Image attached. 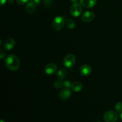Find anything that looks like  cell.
<instances>
[{
    "label": "cell",
    "mask_w": 122,
    "mask_h": 122,
    "mask_svg": "<svg viewBox=\"0 0 122 122\" xmlns=\"http://www.w3.org/2000/svg\"><path fill=\"white\" fill-rule=\"evenodd\" d=\"M5 64L10 70L15 71L20 67V61L16 56L10 54L6 57L5 60Z\"/></svg>",
    "instance_id": "6da1fadb"
},
{
    "label": "cell",
    "mask_w": 122,
    "mask_h": 122,
    "mask_svg": "<svg viewBox=\"0 0 122 122\" xmlns=\"http://www.w3.org/2000/svg\"><path fill=\"white\" fill-rule=\"evenodd\" d=\"M65 23L66 20L64 17L62 15H58L56 16L52 20V26L54 29L59 31L63 28Z\"/></svg>",
    "instance_id": "7a4b0ae2"
},
{
    "label": "cell",
    "mask_w": 122,
    "mask_h": 122,
    "mask_svg": "<svg viewBox=\"0 0 122 122\" xmlns=\"http://www.w3.org/2000/svg\"><path fill=\"white\" fill-rule=\"evenodd\" d=\"M76 63V57L73 54H69L64 57L63 60V64L66 67L71 69Z\"/></svg>",
    "instance_id": "3957f363"
},
{
    "label": "cell",
    "mask_w": 122,
    "mask_h": 122,
    "mask_svg": "<svg viewBox=\"0 0 122 122\" xmlns=\"http://www.w3.org/2000/svg\"><path fill=\"white\" fill-rule=\"evenodd\" d=\"M103 119L105 122H116L118 119V114L114 111H108L104 114Z\"/></svg>",
    "instance_id": "277c9868"
},
{
    "label": "cell",
    "mask_w": 122,
    "mask_h": 122,
    "mask_svg": "<svg viewBox=\"0 0 122 122\" xmlns=\"http://www.w3.org/2000/svg\"><path fill=\"white\" fill-rule=\"evenodd\" d=\"M82 11V5L77 2L73 3L70 7V14L73 17H77L81 14Z\"/></svg>",
    "instance_id": "5b68a950"
},
{
    "label": "cell",
    "mask_w": 122,
    "mask_h": 122,
    "mask_svg": "<svg viewBox=\"0 0 122 122\" xmlns=\"http://www.w3.org/2000/svg\"><path fill=\"white\" fill-rule=\"evenodd\" d=\"M95 18V14L93 12L87 11H85L81 16V20L85 23H89L92 21Z\"/></svg>",
    "instance_id": "8992f818"
},
{
    "label": "cell",
    "mask_w": 122,
    "mask_h": 122,
    "mask_svg": "<svg viewBox=\"0 0 122 122\" xmlns=\"http://www.w3.org/2000/svg\"><path fill=\"white\" fill-rule=\"evenodd\" d=\"M57 67L54 63H48L45 67V71L47 75H52L56 73Z\"/></svg>",
    "instance_id": "52a82bcc"
},
{
    "label": "cell",
    "mask_w": 122,
    "mask_h": 122,
    "mask_svg": "<svg viewBox=\"0 0 122 122\" xmlns=\"http://www.w3.org/2000/svg\"><path fill=\"white\" fill-rule=\"evenodd\" d=\"M71 91L69 88H64L59 93V97L62 100H67L71 97Z\"/></svg>",
    "instance_id": "ba28073f"
},
{
    "label": "cell",
    "mask_w": 122,
    "mask_h": 122,
    "mask_svg": "<svg viewBox=\"0 0 122 122\" xmlns=\"http://www.w3.org/2000/svg\"><path fill=\"white\" fill-rule=\"evenodd\" d=\"M79 72L83 76H89L92 72V68L88 64H84L80 67Z\"/></svg>",
    "instance_id": "9c48e42d"
},
{
    "label": "cell",
    "mask_w": 122,
    "mask_h": 122,
    "mask_svg": "<svg viewBox=\"0 0 122 122\" xmlns=\"http://www.w3.org/2000/svg\"><path fill=\"white\" fill-rule=\"evenodd\" d=\"M15 46V41L12 38H8L4 42V47L7 50H11Z\"/></svg>",
    "instance_id": "30bf717a"
},
{
    "label": "cell",
    "mask_w": 122,
    "mask_h": 122,
    "mask_svg": "<svg viewBox=\"0 0 122 122\" xmlns=\"http://www.w3.org/2000/svg\"><path fill=\"white\" fill-rule=\"evenodd\" d=\"M97 0H80V4L86 8H92L96 5Z\"/></svg>",
    "instance_id": "8fae6325"
},
{
    "label": "cell",
    "mask_w": 122,
    "mask_h": 122,
    "mask_svg": "<svg viewBox=\"0 0 122 122\" xmlns=\"http://www.w3.org/2000/svg\"><path fill=\"white\" fill-rule=\"evenodd\" d=\"M36 7L37 6L35 5L33 2L29 1V2H27V5L26 6V10L29 14H33L35 11Z\"/></svg>",
    "instance_id": "7c38bea8"
},
{
    "label": "cell",
    "mask_w": 122,
    "mask_h": 122,
    "mask_svg": "<svg viewBox=\"0 0 122 122\" xmlns=\"http://www.w3.org/2000/svg\"><path fill=\"white\" fill-rule=\"evenodd\" d=\"M70 88L71 89V90L75 92H79L82 89L83 86H82V84L81 82H75L71 83Z\"/></svg>",
    "instance_id": "4fadbf2b"
},
{
    "label": "cell",
    "mask_w": 122,
    "mask_h": 122,
    "mask_svg": "<svg viewBox=\"0 0 122 122\" xmlns=\"http://www.w3.org/2000/svg\"><path fill=\"white\" fill-rule=\"evenodd\" d=\"M68 73L67 70L66 69H61L57 72V75H58V77L60 79L63 80L64 77H66Z\"/></svg>",
    "instance_id": "5bb4252c"
},
{
    "label": "cell",
    "mask_w": 122,
    "mask_h": 122,
    "mask_svg": "<svg viewBox=\"0 0 122 122\" xmlns=\"http://www.w3.org/2000/svg\"><path fill=\"white\" fill-rule=\"evenodd\" d=\"M66 25L67 27L70 29H73L75 27V22L73 20L71 19H68L66 21Z\"/></svg>",
    "instance_id": "9a60e30c"
},
{
    "label": "cell",
    "mask_w": 122,
    "mask_h": 122,
    "mask_svg": "<svg viewBox=\"0 0 122 122\" xmlns=\"http://www.w3.org/2000/svg\"><path fill=\"white\" fill-rule=\"evenodd\" d=\"M64 86V82L63 80L59 79L56 81V82L54 83V86L56 88H61L62 86Z\"/></svg>",
    "instance_id": "2e32d148"
},
{
    "label": "cell",
    "mask_w": 122,
    "mask_h": 122,
    "mask_svg": "<svg viewBox=\"0 0 122 122\" xmlns=\"http://www.w3.org/2000/svg\"><path fill=\"white\" fill-rule=\"evenodd\" d=\"M115 110L117 113H122V102H118L115 105Z\"/></svg>",
    "instance_id": "e0dca14e"
},
{
    "label": "cell",
    "mask_w": 122,
    "mask_h": 122,
    "mask_svg": "<svg viewBox=\"0 0 122 122\" xmlns=\"http://www.w3.org/2000/svg\"><path fill=\"white\" fill-rule=\"evenodd\" d=\"M43 2L46 7H50L53 4V0H43Z\"/></svg>",
    "instance_id": "ac0fdd59"
},
{
    "label": "cell",
    "mask_w": 122,
    "mask_h": 122,
    "mask_svg": "<svg viewBox=\"0 0 122 122\" xmlns=\"http://www.w3.org/2000/svg\"><path fill=\"white\" fill-rule=\"evenodd\" d=\"M71 82H70L69 81H64V86H64L65 88H69L71 87Z\"/></svg>",
    "instance_id": "d6986e66"
},
{
    "label": "cell",
    "mask_w": 122,
    "mask_h": 122,
    "mask_svg": "<svg viewBox=\"0 0 122 122\" xmlns=\"http://www.w3.org/2000/svg\"><path fill=\"white\" fill-rule=\"evenodd\" d=\"M29 0H15L20 5H23L25 4H26L27 2H28Z\"/></svg>",
    "instance_id": "ffe728a7"
},
{
    "label": "cell",
    "mask_w": 122,
    "mask_h": 122,
    "mask_svg": "<svg viewBox=\"0 0 122 122\" xmlns=\"http://www.w3.org/2000/svg\"><path fill=\"white\" fill-rule=\"evenodd\" d=\"M5 56V52L2 49H1L0 50V58H1V59H3Z\"/></svg>",
    "instance_id": "44dd1931"
},
{
    "label": "cell",
    "mask_w": 122,
    "mask_h": 122,
    "mask_svg": "<svg viewBox=\"0 0 122 122\" xmlns=\"http://www.w3.org/2000/svg\"><path fill=\"white\" fill-rule=\"evenodd\" d=\"M30 1L36 6L39 5L41 4V0H30Z\"/></svg>",
    "instance_id": "7402d4cb"
},
{
    "label": "cell",
    "mask_w": 122,
    "mask_h": 122,
    "mask_svg": "<svg viewBox=\"0 0 122 122\" xmlns=\"http://www.w3.org/2000/svg\"><path fill=\"white\" fill-rule=\"evenodd\" d=\"M6 1H7V0H1V5H3L5 3Z\"/></svg>",
    "instance_id": "603a6c76"
},
{
    "label": "cell",
    "mask_w": 122,
    "mask_h": 122,
    "mask_svg": "<svg viewBox=\"0 0 122 122\" xmlns=\"http://www.w3.org/2000/svg\"><path fill=\"white\" fill-rule=\"evenodd\" d=\"M7 2H8V4H12L13 2V0H7Z\"/></svg>",
    "instance_id": "cb8c5ba5"
},
{
    "label": "cell",
    "mask_w": 122,
    "mask_h": 122,
    "mask_svg": "<svg viewBox=\"0 0 122 122\" xmlns=\"http://www.w3.org/2000/svg\"><path fill=\"white\" fill-rule=\"evenodd\" d=\"M71 2H73V3H75V2H77V1H78V0H70Z\"/></svg>",
    "instance_id": "d4e9b609"
},
{
    "label": "cell",
    "mask_w": 122,
    "mask_h": 122,
    "mask_svg": "<svg viewBox=\"0 0 122 122\" xmlns=\"http://www.w3.org/2000/svg\"><path fill=\"white\" fill-rule=\"evenodd\" d=\"M120 119H121V120H122V113H120Z\"/></svg>",
    "instance_id": "484cf974"
},
{
    "label": "cell",
    "mask_w": 122,
    "mask_h": 122,
    "mask_svg": "<svg viewBox=\"0 0 122 122\" xmlns=\"http://www.w3.org/2000/svg\"><path fill=\"white\" fill-rule=\"evenodd\" d=\"M1 122H5L4 120H1Z\"/></svg>",
    "instance_id": "4316f807"
},
{
    "label": "cell",
    "mask_w": 122,
    "mask_h": 122,
    "mask_svg": "<svg viewBox=\"0 0 122 122\" xmlns=\"http://www.w3.org/2000/svg\"></svg>",
    "instance_id": "83f0119b"
}]
</instances>
